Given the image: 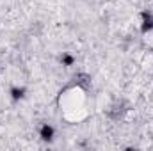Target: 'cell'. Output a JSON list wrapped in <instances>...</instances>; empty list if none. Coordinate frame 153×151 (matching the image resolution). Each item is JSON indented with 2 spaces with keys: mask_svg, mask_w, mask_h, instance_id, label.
<instances>
[{
  "mask_svg": "<svg viewBox=\"0 0 153 151\" xmlns=\"http://www.w3.org/2000/svg\"><path fill=\"white\" fill-rule=\"evenodd\" d=\"M87 87L76 84L73 80L71 85H68L61 96H59V110L62 119H66L68 123H80L89 115V109H87Z\"/></svg>",
  "mask_w": 153,
  "mask_h": 151,
  "instance_id": "cell-1",
  "label": "cell"
},
{
  "mask_svg": "<svg viewBox=\"0 0 153 151\" xmlns=\"http://www.w3.org/2000/svg\"><path fill=\"white\" fill-rule=\"evenodd\" d=\"M38 135L43 142H52L55 139V128L50 123H41L38 128Z\"/></svg>",
  "mask_w": 153,
  "mask_h": 151,
  "instance_id": "cell-2",
  "label": "cell"
},
{
  "mask_svg": "<svg viewBox=\"0 0 153 151\" xmlns=\"http://www.w3.org/2000/svg\"><path fill=\"white\" fill-rule=\"evenodd\" d=\"M25 94H27V89H25L23 85H13V87L9 89V98H11L13 103L22 101V100L25 98Z\"/></svg>",
  "mask_w": 153,
  "mask_h": 151,
  "instance_id": "cell-3",
  "label": "cell"
},
{
  "mask_svg": "<svg viewBox=\"0 0 153 151\" xmlns=\"http://www.w3.org/2000/svg\"><path fill=\"white\" fill-rule=\"evenodd\" d=\"M59 62H61V66H64V68H71V66H75L76 59L73 53H70V52H62L61 55H59Z\"/></svg>",
  "mask_w": 153,
  "mask_h": 151,
  "instance_id": "cell-4",
  "label": "cell"
}]
</instances>
